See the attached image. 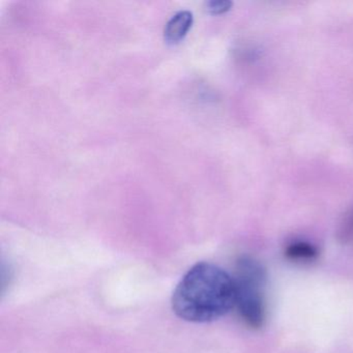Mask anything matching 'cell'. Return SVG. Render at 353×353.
<instances>
[{
	"label": "cell",
	"mask_w": 353,
	"mask_h": 353,
	"mask_svg": "<svg viewBox=\"0 0 353 353\" xmlns=\"http://www.w3.org/2000/svg\"><path fill=\"white\" fill-rule=\"evenodd\" d=\"M232 276L212 263L200 262L190 268L172 296L173 312L181 319L206 323L220 319L235 307Z\"/></svg>",
	"instance_id": "obj_1"
},
{
	"label": "cell",
	"mask_w": 353,
	"mask_h": 353,
	"mask_svg": "<svg viewBox=\"0 0 353 353\" xmlns=\"http://www.w3.org/2000/svg\"><path fill=\"white\" fill-rule=\"evenodd\" d=\"M233 280L236 292L235 307L241 319L250 327L259 330L266 320L265 270L257 260L243 256L237 260Z\"/></svg>",
	"instance_id": "obj_2"
},
{
	"label": "cell",
	"mask_w": 353,
	"mask_h": 353,
	"mask_svg": "<svg viewBox=\"0 0 353 353\" xmlns=\"http://www.w3.org/2000/svg\"><path fill=\"white\" fill-rule=\"evenodd\" d=\"M193 14L189 11H181L175 14L165 28V40L169 44H177L185 39L193 26Z\"/></svg>",
	"instance_id": "obj_3"
},
{
	"label": "cell",
	"mask_w": 353,
	"mask_h": 353,
	"mask_svg": "<svg viewBox=\"0 0 353 353\" xmlns=\"http://www.w3.org/2000/svg\"><path fill=\"white\" fill-rule=\"evenodd\" d=\"M317 248L307 241H297L289 243L285 249L287 259L294 262H311L317 259Z\"/></svg>",
	"instance_id": "obj_4"
},
{
	"label": "cell",
	"mask_w": 353,
	"mask_h": 353,
	"mask_svg": "<svg viewBox=\"0 0 353 353\" xmlns=\"http://www.w3.org/2000/svg\"><path fill=\"white\" fill-rule=\"evenodd\" d=\"M338 237L344 245H353V210L343 219L339 228Z\"/></svg>",
	"instance_id": "obj_5"
},
{
	"label": "cell",
	"mask_w": 353,
	"mask_h": 353,
	"mask_svg": "<svg viewBox=\"0 0 353 353\" xmlns=\"http://www.w3.org/2000/svg\"><path fill=\"white\" fill-rule=\"evenodd\" d=\"M232 7V3L227 0H212L206 3V10L212 15H221L226 13Z\"/></svg>",
	"instance_id": "obj_6"
}]
</instances>
